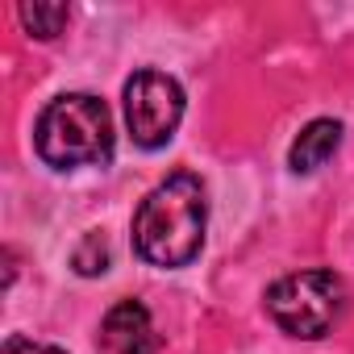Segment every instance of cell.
<instances>
[{"label":"cell","instance_id":"1","mask_svg":"<svg viewBox=\"0 0 354 354\" xmlns=\"http://www.w3.org/2000/svg\"><path fill=\"white\" fill-rule=\"evenodd\" d=\"M209 230V201L205 184L192 171H175L158 188L146 192V201L133 213V250L142 263L158 271L188 267L205 250Z\"/></svg>","mask_w":354,"mask_h":354},{"label":"cell","instance_id":"2","mask_svg":"<svg viewBox=\"0 0 354 354\" xmlns=\"http://www.w3.org/2000/svg\"><path fill=\"white\" fill-rule=\"evenodd\" d=\"M34 150L55 171L104 167L113 158V113H109V104L92 92L55 96L34 125Z\"/></svg>","mask_w":354,"mask_h":354},{"label":"cell","instance_id":"3","mask_svg":"<svg viewBox=\"0 0 354 354\" xmlns=\"http://www.w3.org/2000/svg\"><path fill=\"white\" fill-rule=\"evenodd\" d=\"M350 304V292L342 275L333 271H292L267 288V313L271 321L300 342L325 337Z\"/></svg>","mask_w":354,"mask_h":354},{"label":"cell","instance_id":"4","mask_svg":"<svg viewBox=\"0 0 354 354\" xmlns=\"http://www.w3.org/2000/svg\"><path fill=\"white\" fill-rule=\"evenodd\" d=\"M184 121V88L167 71H133L125 80V125L142 150H158Z\"/></svg>","mask_w":354,"mask_h":354},{"label":"cell","instance_id":"5","mask_svg":"<svg viewBox=\"0 0 354 354\" xmlns=\"http://www.w3.org/2000/svg\"><path fill=\"white\" fill-rule=\"evenodd\" d=\"M100 342L109 354H154L158 329L142 300H117L100 321Z\"/></svg>","mask_w":354,"mask_h":354},{"label":"cell","instance_id":"6","mask_svg":"<svg viewBox=\"0 0 354 354\" xmlns=\"http://www.w3.org/2000/svg\"><path fill=\"white\" fill-rule=\"evenodd\" d=\"M337 146H342V121L317 117V121H308V125L296 133V142H292V150H288V167H292L296 175H313L317 167H325V162L337 154Z\"/></svg>","mask_w":354,"mask_h":354},{"label":"cell","instance_id":"7","mask_svg":"<svg viewBox=\"0 0 354 354\" xmlns=\"http://www.w3.org/2000/svg\"><path fill=\"white\" fill-rule=\"evenodd\" d=\"M17 17H21V26L30 30V38L50 42V38H59L63 26L71 21V9H67V5H50V0H34V5H21V9H17Z\"/></svg>","mask_w":354,"mask_h":354},{"label":"cell","instance_id":"8","mask_svg":"<svg viewBox=\"0 0 354 354\" xmlns=\"http://www.w3.org/2000/svg\"><path fill=\"white\" fill-rule=\"evenodd\" d=\"M71 267H75L80 275H104V271H109V242H104L100 234H88V238L75 246Z\"/></svg>","mask_w":354,"mask_h":354},{"label":"cell","instance_id":"9","mask_svg":"<svg viewBox=\"0 0 354 354\" xmlns=\"http://www.w3.org/2000/svg\"><path fill=\"white\" fill-rule=\"evenodd\" d=\"M0 354H67V350H59V346H46V342H34V337H21V333H13L5 346H0Z\"/></svg>","mask_w":354,"mask_h":354}]
</instances>
